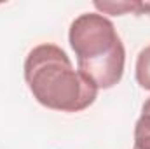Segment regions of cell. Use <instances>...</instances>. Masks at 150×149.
Here are the masks:
<instances>
[{
  "instance_id": "cell-1",
  "label": "cell",
  "mask_w": 150,
  "mask_h": 149,
  "mask_svg": "<svg viewBox=\"0 0 150 149\" xmlns=\"http://www.w3.org/2000/svg\"><path fill=\"white\" fill-rule=\"evenodd\" d=\"M25 81L40 105L61 112H80L94 104L96 84L75 70L56 44H38L25 60Z\"/></svg>"
},
{
  "instance_id": "cell-4",
  "label": "cell",
  "mask_w": 150,
  "mask_h": 149,
  "mask_svg": "<svg viewBox=\"0 0 150 149\" xmlns=\"http://www.w3.org/2000/svg\"><path fill=\"white\" fill-rule=\"evenodd\" d=\"M134 74H136V82H138L143 90L150 91V46L143 47V49L138 53Z\"/></svg>"
},
{
  "instance_id": "cell-6",
  "label": "cell",
  "mask_w": 150,
  "mask_h": 149,
  "mask_svg": "<svg viewBox=\"0 0 150 149\" xmlns=\"http://www.w3.org/2000/svg\"><path fill=\"white\" fill-rule=\"evenodd\" d=\"M136 14H150V2H136Z\"/></svg>"
},
{
  "instance_id": "cell-3",
  "label": "cell",
  "mask_w": 150,
  "mask_h": 149,
  "mask_svg": "<svg viewBox=\"0 0 150 149\" xmlns=\"http://www.w3.org/2000/svg\"><path fill=\"white\" fill-rule=\"evenodd\" d=\"M133 149H150V98L142 107V116L134 125Z\"/></svg>"
},
{
  "instance_id": "cell-5",
  "label": "cell",
  "mask_w": 150,
  "mask_h": 149,
  "mask_svg": "<svg viewBox=\"0 0 150 149\" xmlns=\"http://www.w3.org/2000/svg\"><path fill=\"white\" fill-rule=\"evenodd\" d=\"M94 7L101 12L122 16L127 12H136V2H94Z\"/></svg>"
},
{
  "instance_id": "cell-2",
  "label": "cell",
  "mask_w": 150,
  "mask_h": 149,
  "mask_svg": "<svg viewBox=\"0 0 150 149\" xmlns=\"http://www.w3.org/2000/svg\"><path fill=\"white\" fill-rule=\"evenodd\" d=\"M68 42L77 56L79 72L98 90L113 88L124 75L126 49L113 23L100 12L77 16L68 32Z\"/></svg>"
}]
</instances>
